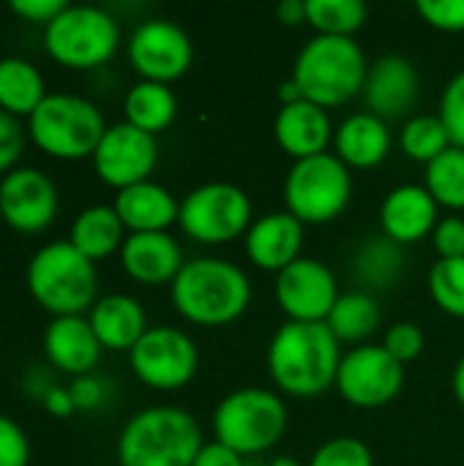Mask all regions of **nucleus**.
Listing matches in <instances>:
<instances>
[{
  "instance_id": "1",
  "label": "nucleus",
  "mask_w": 464,
  "mask_h": 466,
  "mask_svg": "<svg viewBox=\"0 0 464 466\" xmlns=\"http://www.w3.org/2000/svg\"><path fill=\"white\" fill-rule=\"evenodd\" d=\"M342 366L339 339L325 322H284L268 347V371L293 399L323 396L336 385Z\"/></svg>"
},
{
  "instance_id": "2",
  "label": "nucleus",
  "mask_w": 464,
  "mask_h": 466,
  "mask_svg": "<svg viewBox=\"0 0 464 466\" xmlns=\"http://www.w3.org/2000/svg\"><path fill=\"white\" fill-rule=\"evenodd\" d=\"M252 300L249 276L216 257H200L180 268L172 281L175 311L202 328H222L243 317Z\"/></svg>"
},
{
  "instance_id": "3",
  "label": "nucleus",
  "mask_w": 464,
  "mask_h": 466,
  "mask_svg": "<svg viewBox=\"0 0 464 466\" xmlns=\"http://www.w3.org/2000/svg\"><path fill=\"white\" fill-rule=\"evenodd\" d=\"M366 55L356 38L345 35H314L295 57L293 82L301 98L331 109L347 104L364 93L366 85Z\"/></svg>"
},
{
  "instance_id": "4",
  "label": "nucleus",
  "mask_w": 464,
  "mask_h": 466,
  "mask_svg": "<svg viewBox=\"0 0 464 466\" xmlns=\"http://www.w3.org/2000/svg\"><path fill=\"white\" fill-rule=\"evenodd\" d=\"M202 431L180 407H150L137 412L120 431V466H194Z\"/></svg>"
},
{
  "instance_id": "5",
  "label": "nucleus",
  "mask_w": 464,
  "mask_h": 466,
  "mask_svg": "<svg viewBox=\"0 0 464 466\" xmlns=\"http://www.w3.org/2000/svg\"><path fill=\"white\" fill-rule=\"evenodd\" d=\"M30 295L55 317H77L96 306V268L68 240L36 251L27 265Z\"/></svg>"
},
{
  "instance_id": "6",
  "label": "nucleus",
  "mask_w": 464,
  "mask_h": 466,
  "mask_svg": "<svg viewBox=\"0 0 464 466\" xmlns=\"http://www.w3.org/2000/svg\"><path fill=\"white\" fill-rule=\"evenodd\" d=\"M287 431V407L282 396L263 388H241L222 399L213 412L216 442L241 456L271 451Z\"/></svg>"
},
{
  "instance_id": "7",
  "label": "nucleus",
  "mask_w": 464,
  "mask_h": 466,
  "mask_svg": "<svg viewBox=\"0 0 464 466\" xmlns=\"http://www.w3.org/2000/svg\"><path fill=\"white\" fill-rule=\"evenodd\" d=\"M107 126L101 112L79 96L52 93L30 115L33 142L55 158L93 156Z\"/></svg>"
},
{
  "instance_id": "8",
  "label": "nucleus",
  "mask_w": 464,
  "mask_h": 466,
  "mask_svg": "<svg viewBox=\"0 0 464 466\" xmlns=\"http://www.w3.org/2000/svg\"><path fill=\"white\" fill-rule=\"evenodd\" d=\"M350 199V167H345L331 153L295 161L284 180L287 213L295 216L301 224H328L347 210Z\"/></svg>"
},
{
  "instance_id": "9",
  "label": "nucleus",
  "mask_w": 464,
  "mask_h": 466,
  "mask_svg": "<svg viewBox=\"0 0 464 466\" xmlns=\"http://www.w3.org/2000/svg\"><path fill=\"white\" fill-rule=\"evenodd\" d=\"M120 41L118 22L96 5H66L44 30L46 52L68 68L107 63Z\"/></svg>"
},
{
  "instance_id": "10",
  "label": "nucleus",
  "mask_w": 464,
  "mask_h": 466,
  "mask_svg": "<svg viewBox=\"0 0 464 466\" xmlns=\"http://www.w3.org/2000/svg\"><path fill=\"white\" fill-rule=\"evenodd\" d=\"M178 224L197 243H232L254 224L252 202L246 191L232 183H205L180 202Z\"/></svg>"
},
{
  "instance_id": "11",
  "label": "nucleus",
  "mask_w": 464,
  "mask_h": 466,
  "mask_svg": "<svg viewBox=\"0 0 464 466\" xmlns=\"http://www.w3.org/2000/svg\"><path fill=\"white\" fill-rule=\"evenodd\" d=\"M200 355L194 341L178 328H148L131 350L134 374L156 390H178L197 374Z\"/></svg>"
},
{
  "instance_id": "12",
  "label": "nucleus",
  "mask_w": 464,
  "mask_h": 466,
  "mask_svg": "<svg viewBox=\"0 0 464 466\" xmlns=\"http://www.w3.org/2000/svg\"><path fill=\"white\" fill-rule=\"evenodd\" d=\"M402 385L405 369L383 350V344H361L358 350L347 352L336 374V390L342 399L361 410L386 407L399 396Z\"/></svg>"
},
{
  "instance_id": "13",
  "label": "nucleus",
  "mask_w": 464,
  "mask_h": 466,
  "mask_svg": "<svg viewBox=\"0 0 464 466\" xmlns=\"http://www.w3.org/2000/svg\"><path fill=\"white\" fill-rule=\"evenodd\" d=\"M336 300V276L320 259L298 257L276 276V303L290 322H325Z\"/></svg>"
},
{
  "instance_id": "14",
  "label": "nucleus",
  "mask_w": 464,
  "mask_h": 466,
  "mask_svg": "<svg viewBox=\"0 0 464 466\" xmlns=\"http://www.w3.org/2000/svg\"><path fill=\"white\" fill-rule=\"evenodd\" d=\"M129 57L131 66L148 79V82H172L183 76L194 60L191 38L170 19H148L142 22L131 41H129Z\"/></svg>"
},
{
  "instance_id": "15",
  "label": "nucleus",
  "mask_w": 464,
  "mask_h": 466,
  "mask_svg": "<svg viewBox=\"0 0 464 466\" xmlns=\"http://www.w3.org/2000/svg\"><path fill=\"white\" fill-rule=\"evenodd\" d=\"M156 158H159L156 137L139 131L131 123L109 126L93 153L98 177L120 191L145 183L156 167Z\"/></svg>"
},
{
  "instance_id": "16",
  "label": "nucleus",
  "mask_w": 464,
  "mask_h": 466,
  "mask_svg": "<svg viewBox=\"0 0 464 466\" xmlns=\"http://www.w3.org/2000/svg\"><path fill=\"white\" fill-rule=\"evenodd\" d=\"M0 213L14 229L38 232L57 213V188L41 169H11L0 183Z\"/></svg>"
},
{
  "instance_id": "17",
  "label": "nucleus",
  "mask_w": 464,
  "mask_h": 466,
  "mask_svg": "<svg viewBox=\"0 0 464 466\" xmlns=\"http://www.w3.org/2000/svg\"><path fill=\"white\" fill-rule=\"evenodd\" d=\"M421 93L416 66L402 55H383L366 74L364 101L380 120H397L413 112Z\"/></svg>"
},
{
  "instance_id": "18",
  "label": "nucleus",
  "mask_w": 464,
  "mask_h": 466,
  "mask_svg": "<svg viewBox=\"0 0 464 466\" xmlns=\"http://www.w3.org/2000/svg\"><path fill=\"white\" fill-rule=\"evenodd\" d=\"M438 208L440 205L432 199L427 186H399L383 199V235L397 246H413L435 232Z\"/></svg>"
},
{
  "instance_id": "19",
  "label": "nucleus",
  "mask_w": 464,
  "mask_h": 466,
  "mask_svg": "<svg viewBox=\"0 0 464 466\" xmlns=\"http://www.w3.org/2000/svg\"><path fill=\"white\" fill-rule=\"evenodd\" d=\"M123 268L139 284H172L180 273L183 251L167 232H131L120 246Z\"/></svg>"
},
{
  "instance_id": "20",
  "label": "nucleus",
  "mask_w": 464,
  "mask_h": 466,
  "mask_svg": "<svg viewBox=\"0 0 464 466\" xmlns=\"http://www.w3.org/2000/svg\"><path fill=\"white\" fill-rule=\"evenodd\" d=\"M273 134L279 147L293 156L295 161L328 153L331 137L336 134L331 128V117L323 106L301 98L295 104H284L276 115Z\"/></svg>"
},
{
  "instance_id": "21",
  "label": "nucleus",
  "mask_w": 464,
  "mask_h": 466,
  "mask_svg": "<svg viewBox=\"0 0 464 466\" xmlns=\"http://www.w3.org/2000/svg\"><path fill=\"white\" fill-rule=\"evenodd\" d=\"M304 243V224L284 213H268L257 218L246 232V257L260 270L282 273L287 265H293L301 254Z\"/></svg>"
},
{
  "instance_id": "22",
  "label": "nucleus",
  "mask_w": 464,
  "mask_h": 466,
  "mask_svg": "<svg viewBox=\"0 0 464 466\" xmlns=\"http://www.w3.org/2000/svg\"><path fill=\"white\" fill-rule=\"evenodd\" d=\"M44 352L55 369L85 377L101 358V341L96 339L90 319H82V314L55 317L44 333Z\"/></svg>"
},
{
  "instance_id": "23",
  "label": "nucleus",
  "mask_w": 464,
  "mask_h": 466,
  "mask_svg": "<svg viewBox=\"0 0 464 466\" xmlns=\"http://www.w3.org/2000/svg\"><path fill=\"white\" fill-rule=\"evenodd\" d=\"M336 158L353 169H372L386 161L391 150V131L386 120L372 112L350 115L334 134Z\"/></svg>"
},
{
  "instance_id": "24",
  "label": "nucleus",
  "mask_w": 464,
  "mask_h": 466,
  "mask_svg": "<svg viewBox=\"0 0 464 466\" xmlns=\"http://www.w3.org/2000/svg\"><path fill=\"white\" fill-rule=\"evenodd\" d=\"M115 213L131 232H167L178 221L180 205L164 186L145 180L118 191Z\"/></svg>"
},
{
  "instance_id": "25",
  "label": "nucleus",
  "mask_w": 464,
  "mask_h": 466,
  "mask_svg": "<svg viewBox=\"0 0 464 466\" xmlns=\"http://www.w3.org/2000/svg\"><path fill=\"white\" fill-rule=\"evenodd\" d=\"M90 328L101 347L131 352L134 344L148 333V317L139 300L131 295H107L96 300L90 311Z\"/></svg>"
},
{
  "instance_id": "26",
  "label": "nucleus",
  "mask_w": 464,
  "mask_h": 466,
  "mask_svg": "<svg viewBox=\"0 0 464 466\" xmlns=\"http://www.w3.org/2000/svg\"><path fill=\"white\" fill-rule=\"evenodd\" d=\"M68 243L82 251L90 262L112 254L118 246H123V221L118 218L115 208L107 205H93L77 216L71 224V238Z\"/></svg>"
},
{
  "instance_id": "27",
  "label": "nucleus",
  "mask_w": 464,
  "mask_h": 466,
  "mask_svg": "<svg viewBox=\"0 0 464 466\" xmlns=\"http://www.w3.org/2000/svg\"><path fill=\"white\" fill-rule=\"evenodd\" d=\"M178 115L175 93L161 82H137L126 96V123L137 126L145 134L164 131Z\"/></svg>"
},
{
  "instance_id": "28",
  "label": "nucleus",
  "mask_w": 464,
  "mask_h": 466,
  "mask_svg": "<svg viewBox=\"0 0 464 466\" xmlns=\"http://www.w3.org/2000/svg\"><path fill=\"white\" fill-rule=\"evenodd\" d=\"M44 98V79L36 66L22 57L0 60V109L8 115H33Z\"/></svg>"
},
{
  "instance_id": "29",
  "label": "nucleus",
  "mask_w": 464,
  "mask_h": 466,
  "mask_svg": "<svg viewBox=\"0 0 464 466\" xmlns=\"http://www.w3.org/2000/svg\"><path fill=\"white\" fill-rule=\"evenodd\" d=\"M325 325L331 328V333L342 341H364L369 339L377 325H380V309L377 300L369 292H347L339 295L336 306L331 309Z\"/></svg>"
},
{
  "instance_id": "30",
  "label": "nucleus",
  "mask_w": 464,
  "mask_h": 466,
  "mask_svg": "<svg viewBox=\"0 0 464 466\" xmlns=\"http://www.w3.org/2000/svg\"><path fill=\"white\" fill-rule=\"evenodd\" d=\"M369 8L364 0H306V22L317 35H345L353 38L364 27Z\"/></svg>"
},
{
  "instance_id": "31",
  "label": "nucleus",
  "mask_w": 464,
  "mask_h": 466,
  "mask_svg": "<svg viewBox=\"0 0 464 466\" xmlns=\"http://www.w3.org/2000/svg\"><path fill=\"white\" fill-rule=\"evenodd\" d=\"M427 191L443 208L464 210V150L449 147L427 164Z\"/></svg>"
},
{
  "instance_id": "32",
  "label": "nucleus",
  "mask_w": 464,
  "mask_h": 466,
  "mask_svg": "<svg viewBox=\"0 0 464 466\" xmlns=\"http://www.w3.org/2000/svg\"><path fill=\"white\" fill-rule=\"evenodd\" d=\"M356 270L358 279L372 287V289H388L399 273H402V251L394 240L383 238H372L356 259Z\"/></svg>"
},
{
  "instance_id": "33",
  "label": "nucleus",
  "mask_w": 464,
  "mask_h": 466,
  "mask_svg": "<svg viewBox=\"0 0 464 466\" xmlns=\"http://www.w3.org/2000/svg\"><path fill=\"white\" fill-rule=\"evenodd\" d=\"M399 145L407 158L432 164L440 153H446L451 147V139L438 115H416L405 123V128L399 134Z\"/></svg>"
},
{
  "instance_id": "34",
  "label": "nucleus",
  "mask_w": 464,
  "mask_h": 466,
  "mask_svg": "<svg viewBox=\"0 0 464 466\" xmlns=\"http://www.w3.org/2000/svg\"><path fill=\"white\" fill-rule=\"evenodd\" d=\"M429 295L440 311L464 319V257L438 259L429 270Z\"/></svg>"
},
{
  "instance_id": "35",
  "label": "nucleus",
  "mask_w": 464,
  "mask_h": 466,
  "mask_svg": "<svg viewBox=\"0 0 464 466\" xmlns=\"http://www.w3.org/2000/svg\"><path fill=\"white\" fill-rule=\"evenodd\" d=\"M309 466H375L369 445L356 437H336L317 448Z\"/></svg>"
},
{
  "instance_id": "36",
  "label": "nucleus",
  "mask_w": 464,
  "mask_h": 466,
  "mask_svg": "<svg viewBox=\"0 0 464 466\" xmlns=\"http://www.w3.org/2000/svg\"><path fill=\"white\" fill-rule=\"evenodd\" d=\"M440 123L449 131V139L454 147L464 150V71H459L443 90L440 98V112H438Z\"/></svg>"
},
{
  "instance_id": "37",
  "label": "nucleus",
  "mask_w": 464,
  "mask_h": 466,
  "mask_svg": "<svg viewBox=\"0 0 464 466\" xmlns=\"http://www.w3.org/2000/svg\"><path fill=\"white\" fill-rule=\"evenodd\" d=\"M383 350L399 360L402 366L416 360L421 352H424V333L418 325L413 322H397L386 330V339H383Z\"/></svg>"
},
{
  "instance_id": "38",
  "label": "nucleus",
  "mask_w": 464,
  "mask_h": 466,
  "mask_svg": "<svg viewBox=\"0 0 464 466\" xmlns=\"http://www.w3.org/2000/svg\"><path fill=\"white\" fill-rule=\"evenodd\" d=\"M416 11L435 30H443V33L464 30V0H418Z\"/></svg>"
},
{
  "instance_id": "39",
  "label": "nucleus",
  "mask_w": 464,
  "mask_h": 466,
  "mask_svg": "<svg viewBox=\"0 0 464 466\" xmlns=\"http://www.w3.org/2000/svg\"><path fill=\"white\" fill-rule=\"evenodd\" d=\"M30 445L25 431L5 415H0V466H27Z\"/></svg>"
},
{
  "instance_id": "40",
  "label": "nucleus",
  "mask_w": 464,
  "mask_h": 466,
  "mask_svg": "<svg viewBox=\"0 0 464 466\" xmlns=\"http://www.w3.org/2000/svg\"><path fill=\"white\" fill-rule=\"evenodd\" d=\"M435 248L440 254V259H459L464 257V218L449 216L443 221H438L435 232H432Z\"/></svg>"
},
{
  "instance_id": "41",
  "label": "nucleus",
  "mask_w": 464,
  "mask_h": 466,
  "mask_svg": "<svg viewBox=\"0 0 464 466\" xmlns=\"http://www.w3.org/2000/svg\"><path fill=\"white\" fill-rule=\"evenodd\" d=\"M22 145H25L22 126L16 123L14 115H8L5 109H0V172H5V169L14 167V161L22 153Z\"/></svg>"
},
{
  "instance_id": "42",
  "label": "nucleus",
  "mask_w": 464,
  "mask_h": 466,
  "mask_svg": "<svg viewBox=\"0 0 464 466\" xmlns=\"http://www.w3.org/2000/svg\"><path fill=\"white\" fill-rule=\"evenodd\" d=\"M68 3L66 0H11V11L30 22H52Z\"/></svg>"
},
{
  "instance_id": "43",
  "label": "nucleus",
  "mask_w": 464,
  "mask_h": 466,
  "mask_svg": "<svg viewBox=\"0 0 464 466\" xmlns=\"http://www.w3.org/2000/svg\"><path fill=\"white\" fill-rule=\"evenodd\" d=\"M194 466H243V456L230 451L222 442H211V445H202V451L194 459Z\"/></svg>"
},
{
  "instance_id": "44",
  "label": "nucleus",
  "mask_w": 464,
  "mask_h": 466,
  "mask_svg": "<svg viewBox=\"0 0 464 466\" xmlns=\"http://www.w3.org/2000/svg\"><path fill=\"white\" fill-rule=\"evenodd\" d=\"M68 393L74 399V407H79V410H90L101 401V385L93 377H77V382L71 385Z\"/></svg>"
},
{
  "instance_id": "45",
  "label": "nucleus",
  "mask_w": 464,
  "mask_h": 466,
  "mask_svg": "<svg viewBox=\"0 0 464 466\" xmlns=\"http://www.w3.org/2000/svg\"><path fill=\"white\" fill-rule=\"evenodd\" d=\"M276 14H279L282 25H290V27L304 25L306 22V0H282Z\"/></svg>"
},
{
  "instance_id": "46",
  "label": "nucleus",
  "mask_w": 464,
  "mask_h": 466,
  "mask_svg": "<svg viewBox=\"0 0 464 466\" xmlns=\"http://www.w3.org/2000/svg\"><path fill=\"white\" fill-rule=\"evenodd\" d=\"M44 404H46V410H49L52 415H57V418H68V415L77 410L71 393H68V390H60V388H52V390L46 393Z\"/></svg>"
},
{
  "instance_id": "47",
  "label": "nucleus",
  "mask_w": 464,
  "mask_h": 466,
  "mask_svg": "<svg viewBox=\"0 0 464 466\" xmlns=\"http://www.w3.org/2000/svg\"><path fill=\"white\" fill-rule=\"evenodd\" d=\"M454 396H457V401L464 407V358L457 363V369H454Z\"/></svg>"
},
{
  "instance_id": "48",
  "label": "nucleus",
  "mask_w": 464,
  "mask_h": 466,
  "mask_svg": "<svg viewBox=\"0 0 464 466\" xmlns=\"http://www.w3.org/2000/svg\"><path fill=\"white\" fill-rule=\"evenodd\" d=\"M268 466H301V461L293 459V456H279V459H273Z\"/></svg>"
}]
</instances>
